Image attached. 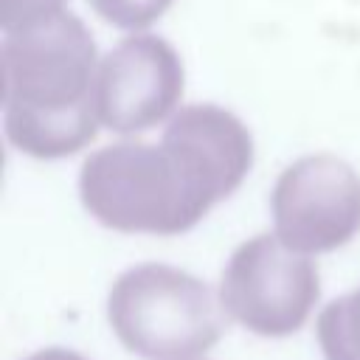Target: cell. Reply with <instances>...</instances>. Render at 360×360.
Returning a JSON list of instances; mask_svg holds the SVG:
<instances>
[{"label": "cell", "instance_id": "cell-1", "mask_svg": "<svg viewBox=\"0 0 360 360\" xmlns=\"http://www.w3.org/2000/svg\"><path fill=\"white\" fill-rule=\"evenodd\" d=\"M3 132L37 160H59L84 149L98 129V51L73 11L3 34Z\"/></svg>", "mask_w": 360, "mask_h": 360}, {"label": "cell", "instance_id": "cell-2", "mask_svg": "<svg viewBox=\"0 0 360 360\" xmlns=\"http://www.w3.org/2000/svg\"><path fill=\"white\" fill-rule=\"evenodd\" d=\"M79 197L104 228L177 236L231 194L191 146L163 132L160 143L115 141L90 152L79 166Z\"/></svg>", "mask_w": 360, "mask_h": 360}, {"label": "cell", "instance_id": "cell-3", "mask_svg": "<svg viewBox=\"0 0 360 360\" xmlns=\"http://www.w3.org/2000/svg\"><path fill=\"white\" fill-rule=\"evenodd\" d=\"M107 318L115 338L138 357L191 360L222 338L228 315L202 278L163 262H143L112 281Z\"/></svg>", "mask_w": 360, "mask_h": 360}, {"label": "cell", "instance_id": "cell-4", "mask_svg": "<svg viewBox=\"0 0 360 360\" xmlns=\"http://www.w3.org/2000/svg\"><path fill=\"white\" fill-rule=\"evenodd\" d=\"M217 295L231 321L262 338H287L307 323L321 278L309 256L276 233H256L231 253Z\"/></svg>", "mask_w": 360, "mask_h": 360}, {"label": "cell", "instance_id": "cell-5", "mask_svg": "<svg viewBox=\"0 0 360 360\" xmlns=\"http://www.w3.org/2000/svg\"><path fill=\"white\" fill-rule=\"evenodd\" d=\"M276 236L304 253H329L360 233V172L332 155H301L281 169L270 191Z\"/></svg>", "mask_w": 360, "mask_h": 360}, {"label": "cell", "instance_id": "cell-6", "mask_svg": "<svg viewBox=\"0 0 360 360\" xmlns=\"http://www.w3.org/2000/svg\"><path fill=\"white\" fill-rule=\"evenodd\" d=\"M183 84V59L166 37L149 31L129 34L115 42L98 62V124L118 135L143 132L180 110L177 104Z\"/></svg>", "mask_w": 360, "mask_h": 360}, {"label": "cell", "instance_id": "cell-7", "mask_svg": "<svg viewBox=\"0 0 360 360\" xmlns=\"http://www.w3.org/2000/svg\"><path fill=\"white\" fill-rule=\"evenodd\" d=\"M315 335L323 360H360V287L321 309Z\"/></svg>", "mask_w": 360, "mask_h": 360}, {"label": "cell", "instance_id": "cell-8", "mask_svg": "<svg viewBox=\"0 0 360 360\" xmlns=\"http://www.w3.org/2000/svg\"><path fill=\"white\" fill-rule=\"evenodd\" d=\"M87 3L110 25L138 34L149 28L155 20H160L174 0H87Z\"/></svg>", "mask_w": 360, "mask_h": 360}, {"label": "cell", "instance_id": "cell-9", "mask_svg": "<svg viewBox=\"0 0 360 360\" xmlns=\"http://www.w3.org/2000/svg\"><path fill=\"white\" fill-rule=\"evenodd\" d=\"M59 11H65V0H0V28L3 34L20 31Z\"/></svg>", "mask_w": 360, "mask_h": 360}, {"label": "cell", "instance_id": "cell-10", "mask_svg": "<svg viewBox=\"0 0 360 360\" xmlns=\"http://www.w3.org/2000/svg\"><path fill=\"white\" fill-rule=\"evenodd\" d=\"M25 360H87V357H82V354L73 352V349L51 346V349H42V352H37V354H31V357H25Z\"/></svg>", "mask_w": 360, "mask_h": 360}]
</instances>
